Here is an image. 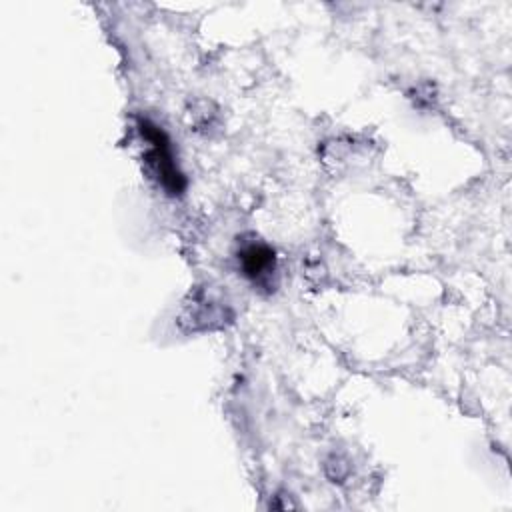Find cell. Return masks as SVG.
<instances>
[{"mask_svg":"<svg viewBox=\"0 0 512 512\" xmlns=\"http://www.w3.org/2000/svg\"><path fill=\"white\" fill-rule=\"evenodd\" d=\"M138 130H140L142 138L146 142H150V150L146 154V162L156 172L162 188L168 194L178 196L184 190L186 180H184V174L176 166L172 144H170L168 136L164 134V130L160 126L152 124L150 120H140L138 122Z\"/></svg>","mask_w":512,"mask_h":512,"instance_id":"cell-1","label":"cell"},{"mask_svg":"<svg viewBox=\"0 0 512 512\" xmlns=\"http://www.w3.org/2000/svg\"><path fill=\"white\" fill-rule=\"evenodd\" d=\"M238 260L242 264L244 274L254 282H262L274 270V252L266 244L252 242L244 246L238 254Z\"/></svg>","mask_w":512,"mask_h":512,"instance_id":"cell-2","label":"cell"}]
</instances>
